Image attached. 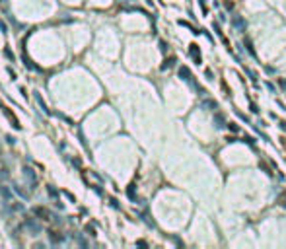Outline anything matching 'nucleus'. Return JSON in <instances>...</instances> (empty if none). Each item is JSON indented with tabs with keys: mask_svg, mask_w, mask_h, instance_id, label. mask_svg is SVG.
Wrapping results in <instances>:
<instances>
[{
	"mask_svg": "<svg viewBox=\"0 0 286 249\" xmlns=\"http://www.w3.org/2000/svg\"><path fill=\"white\" fill-rule=\"evenodd\" d=\"M175 62H177V61H175V58H168V61H165L164 64H162V70H165V68H169V66H173Z\"/></svg>",
	"mask_w": 286,
	"mask_h": 249,
	"instance_id": "8",
	"label": "nucleus"
},
{
	"mask_svg": "<svg viewBox=\"0 0 286 249\" xmlns=\"http://www.w3.org/2000/svg\"><path fill=\"white\" fill-rule=\"evenodd\" d=\"M278 86H280L282 89H286V78H280V80H278Z\"/></svg>",
	"mask_w": 286,
	"mask_h": 249,
	"instance_id": "11",
	"label": "nucleus"
},
{
	"mask_svg": "<svg viewBox=\"0 0 286 249\" xmlns=\"http://www.w3.org/2000/svg\"><path fill=\"white\" fill-rule=\"evenodd\" d=\"M265 86H267V88L271 89V92H274V86H272V84H269V82H265Z\"/></svg>",
	"mask_w": 286,
	"mask_h": 249,
	"instance_id": "17",
	"label": "nucleus"
},
{
	"mask_svg": "<svg viewBox=\"0 0 286 249\" xmlns=\"http://www.w3.org/2000/svg\"><path fill=\"white\" fill-rule=\"evenodd\" d=\"M232 25H234L238 31H245L247 29V24H245V19L243 18H239V16H235L234 19H232Z\"/></svg>",
	"mask_w": 286,
	"mask_h": 249,
	"instance_id": "1",
	"label": "nucleus"
},
{
	"mask_svg": "<svg viewBox=\"0 0 286 249\" xmlns=\"http://www.w3.org/2000/svg\"><path fill=\"white\" fill-rule=\"evenodd\" d=\"M199 6H201V10H202V12H204V14H207V12H208L207 4H204V0H199Z\"/></svg>",
	"mask_w": 286,
	"mask_h": 249,
	"instance_id": "9",
	"label": "nucleus"
},
{
	"mask_svg": "<svg viewBox=\"0 0 286 249\" xmlns=\"http://www.w3.org/2000/svg\"><path fill=\"white\" fill-rule=\"evenodd\" d=\"M6 115H8V119H10V121H12V125H14L16 128H20V123H18V119H16V117H14V115H12V113H10V111H6Z\"/></svg>",
	"mask_w": 286,
	"mask_h": 249,
	"instance_id": "7",
	"label": "nucleus"
},
{
	"mask_svg": "<svg viewBox=\"0 0 286 249\" xmlns=\"http://www.w3.org/2000/svg\"><path fill=\"white\" fill-rule=\"evenodd\" d=\"M179 76H181V78H183V80H185V82H187L189 80V78H191V72H189V68H187V66H181V68H179Z\"/></svg>",
	"mask_w": 286,
	"mask_h": 249,
	"instance_id": "3",
	"label": "nucleus"
},
{
	"mask_svg": "<svg viewBox=\"0 0 286 249\" xmlns=\"http://www.w3.org/2000/svg\"><path fill=\"white\" fill-rule=\"evenodd\" d=\"M251 111H253V113H259V107L255 103H251Z\"/></svg>",
	"mask_w": 286,
	"mask_h": 249,
	"instance_id": "15",
	"label": "nucleus"
},
{
	"mask_svg": "<svg viewBox=\"0 0 286 249\" xmlns=\"http://www.w3.org/2000/svg\"><path fill=\"white\" fill-rule=\"evenodd\" d=\"M214 123H216V128H224V127H226V121H224V117H222L220 113H216Z\"/></svg>",
	"mask_w": 286,
	"mask_h": 249,
	"instance_id": "4",
	"label": "nucleus"
},
{
	"mask_svg": "<svg viewBox=\"0 0 286 249\" xmlns=\"http://www.w3.org/2000/svg\"><path fill=\"white\" fill-rule=\"evenodd\" d=\"M278 127H280L282 131H286V123H284V121H280V123H278Z\"/></svg>",
	"mask_w": 286,
	"mask_h": 249,
	"instance_id": "16",
	"label": "nucleus"
},
{
	"mask_svg": "<svg viewBox=\"0 0 286 249\" xmlns=\"http://www.w3.org/2000/svg\"><path fill=\"white\" fill-rule=\"evenodd\" d=\"M127 193H129V197H131V198H134V185H131V187H129Z\"/></svg>",
	"mask_w": 286,
	"mask_h": 249,
	"instance_id": "10",
	"label": "nucleus"
},
{
	"mask_svg": "<svg viewBox=\"0 0 286 249\" xmlns=\"http://www.w3.org/2000/svg\"><path fill=\"white\" fill-rule=\"evenodd\" d=\"M189 55L193 56L195 64H201V51H199V45H195V43H193L191 49H189Z\"/></svg>",
	"mask_w": 286,
	"mask_h": 249,
	"instance_id": "2",
	"label": "nucleus"
},
{
	"mask_svg": "<svg viewBox=\"0 0 286 249\" xmlns=\"http://www.w3.org/2000/svg\"><path fill=\"white\" fill-rule=\"evenodd\" d=\"M243 140H245V142H247V144H249V146H253V144H255V140H251V138H249V136H247V138H243Z\"/></svg>",
	"mask_w": 286,
	"mask_h": 249,
	"instance_id": "14",
	"label": "nucleus"
},
{
	"mask_svg": "<svg viewBox=\"0 0 286 249\" xmlns=\"http://www.w3.org/2000/svg\"><path fill=\"white\" fill-rule=\"evenodd\" d=\"M202 107H204V109H216V107H218V103H216L214 99H204V101H202Z\"/></svg>",
	"mask_w": 286,
	"mask_h": 249,
	"instance_id": "5",
	"label": "nucleus"
},
{
	"mask_svg": "<svg viewBox=\"0 0 286 249\" xmlns=\"http://www.w3.org/2000/svg\"><path fill=\"white\" fill-rule=\"evenodd\" d=\"M243 45H245V49H247V53L251 56H255V49H253V43H251V39H245L243 41Z\"/></svg>",
	"mask_w": 286,
	"mask_h": 249,
	"instance_id": "6",
	"label": "nucleus"
},
{
	"mask_svg": "<svg viewBox=\"0 0 286 249\" xmlns=\"http://www.w3.org/2000/svg\"><path fill=\"white\" fill-rule=\"evenodd\" d=\"M230 131H232V132H238L239 127H238V125H234V123H230Z\"/></svg>",
	"mask_w": 286,
	"mask_h": 249,
	"instance_id": "12",
	"label": "nucleus"
},
{
	"mask_svg": "<svg viewBox=\"0 0 286 249\" xmlns=\"http://www.w3.org/2000/svg\"><path fill=\"white\" fill-rule=\"evenodd\" d=\"M204 76H207L208 80H212V70H204Z\"/></svg>",
	"mask_w": 286,
	"mask_h": 249,
	"instance_id": "13",
	"label": "nucleus"
}]
</instances>
